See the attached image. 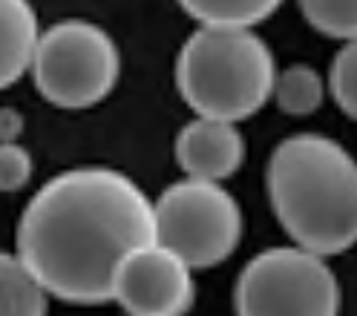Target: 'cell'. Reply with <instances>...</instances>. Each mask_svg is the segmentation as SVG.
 Masks as SVG:
<instances>
[{"label": "cell", "mask_w": 357, "mask_h": 316, "mask_svg": "<svg viewBox=\"0 0 357 316\" xmlns=\"http://www.w3.org/2000/svg\"><path fill=\"white\" fill-rule=\"evenodd\" d=\"M29 70L38 93L52 106L86 109L113 93L121 55L101 26L89 20H61L38 35Z\"/></svg>", "instance_id": "cell-4"}, {"label": "cell", "mask_w": 357, "mask_h": 316, "mask_svg": "<svg viewBox=\"0 0 357 316\" xmlns=\"http://www.w3.org/2000/svg\"><path fill=\"white\" fill-rule=\"evenodd\" d=\"M113 299L130 316H185L196 299L193 270L153 242L121 262Z\"/></svg>", "instance_id": "cell-7"}, {"label": "cell", "mask_w": 357, "mask_h": 316, "mask_svg": "<svg viewBox=\"0 0 357 316\" xmlns=\"http://www.w3.org/2000/svg\"><path fill=\"white\" fill-rule=\"evenodd\" d=\"M182 9L196 20L199 29L251 32L271 17L280 3L277 0H185Z\"/></svg>", "instance_id": "cell-10"}, {"label": "cell", "mask_w": 357, "mask_h": 316, "mask_svg": "<svg viewBox=\"0 0 357 316\" xmlns=\"http://www.w3.org/2000/svg\"><path fill=\"white\" fill-rule=\"evenodd\" d=\"M155 244L167 247L190 270L225 262L242 239V210L236 198L211 182L170 184L153 205Z\"/></svg>", "instance_id": "cell-5"}, {"label": "cell", "mask_w": 357, "mask_h": 316, "mask_svg": "<svg viewBox=\"0 0 357 316\" xmlns=\"http://www.w3.org/2000/svg\"><path fill=\"white\" fill-rule=\"evenodd\" d=\"M265 184L294 247L326 259L357 244V161L340 141L320 132L280 141Z\"/></svg>", "instance_id": "cell-2"}, {"label": "cell", "mask_w": 357, "mask_h": 316, "mask_svg": "<svg viewBox=\"0 0 357 316\" xmlns=\"http://www.w3.org/2000/svg\"><path fill=\"white\" fill-rule=\"evenodd\" d=\"M24 132V116L12 106H0V144H17Z\"/></svg>", "instance_id": "cell-16"}, {"label": "cell", "mask_w": 357, "mask_h": 316, "mask_svg": "<svg viewBox=\"0 0 357 316\" xmlns=\"http://www.w3.org/2000/svg\"><path fill=\"white\" fill-rule=\"evenodd\" d=\"M32 178V155L20 144H0V193H15Z\"/></svg>", "instance_id": "cell-15"}, {"label": "cell", "mask_w": 357, "mask_h": 316, "mask_svg": "<svg viewBox=\"0 0 357 316\" xmlns=\"http://www.w3.org/2000/svg\"><path fill=\"white\" fill-rule=\"evenodd\" d=\"M328 89H331L334 101H337V106L349 118L357 121V40L346 43L337 52V58L331 61Z\"/></svg>", "instance_id": "cell-14"}, {"label": "cell", "mask_w": 357, "mask_h": 316, "mask_svg": "<svg viewBox=\"0 0 357 316\" xmlns=\"http://www.w3.org/2000/svg\"><path fill=\"white\" fill-rule=\"evenodd\" d=\"M274 78V52L257 32L196 29L176 58V86L196 118H251L271 101Z\"/></svg>", "instance_id": "cell-3"}, {"label": "cell", "mask_w": 357, "mask_h": 316, "mask_svg": "<svg viewBox=\"0 0 357 316\" xmlns=\"http://www.w3.org/2000/svg\"><path fill=\"white\" fill-rule=\"evenodd\" d=\"M38 15L24 0H0V89L24 78L38 43Z\"/></svg>", "instance_id": "cell-9"}, {"label": "cell", "mask_w": 357, "mask_h": 316, "mask_svg": "<svg viewBox=\"0 0 357 316\" xmlns=\"http://www.w3.org/2000/svg\"><path fill=\"white\" fill-rule=\"evenodd\" d=\"M121 316H130V313H121Z\"/></svg>", "instance_id": "cell-17"}, {"label": "cell", "mask_w": 357, "mask_h": 316, "mask_svg": "<svg viewBox=\"0 0 357 316\" xmlns=\"http://www.w3.org/2000/svg\"><path fill=\"white\" fill-rule=\"evenodd\" d=\"M303 17L326 38L357 40V0H303Z\"/></svg>", "instance_id": "cell-13"}, {"label": "cell", "mask_w": 357, "mask_h": 316, "mask_svg": "<svg viewBox=\"0 0 357 316\" xmlns=\"http://www.w3.org/2000/svg\"><path fill=\"white\" fill-rule=\"evenodd\" d=\"M153 242V201L130 175L75 167L29 198L17 221L15 256L47 297L101 305L113 299L121 262Z\"/></svg>", "instance_id": "cell-1"}, {"label": "cell", "mask_w": 357, "mask_h": 316, "mask_svg": "<svg viewBox=\"0 0 357 316\" xmlns=\"http://www.w3.org/2000/svg\"><path fill=\"white\" fill-rule=\"evenodd\" d=\"M176 161L193 182L219 184L245 161V135L236 124L193 118L176 135Z\"/></svg>", "instance_id": "cell-8"}, {"label": "cell", "mask_w": 357, "mask_h": 316, "mask_svg": "<svg viewBox=\"0 0 357 316\" xmlns=\"http://www.w3.org/2000/svg\"><path fill=\"white\" fill-rule=\"evenodd\" d=\"M323 95H326L323 78L308 63H294L288 70L277 72L274 89H271V98L285 116H311V112L320 109Z\"/></svg>", "instance_id": "cell-12"}, {"label": "cell", "mask_w": 357, "mask_h": 316, "mask_svg": "<svg viewBox=\"0 0 357 316\" xmlns=\"http://www.w3.org/2000/svg\"><path fill=\"white\" fill-rule=\"evenodd\" d=\"M236 316H337L340 282L326 259L300 247H268L242 267Z\"/></svg>", "instance_id": "cell-6"}, {"label": "cell", "mask_w": 357, "mask_h": 316, "mask_svg": "<svg viewBox=\"0 0 357 316\" xmlns=\"http://www.w3.org/2000/svg\"><path fill=\"white\" fill-rule=\"evenodd\" d=\"M50 297L15 253L0 251V316H47Z\"/></svg>", "instance_id": "cell-11"}]
</instances>
